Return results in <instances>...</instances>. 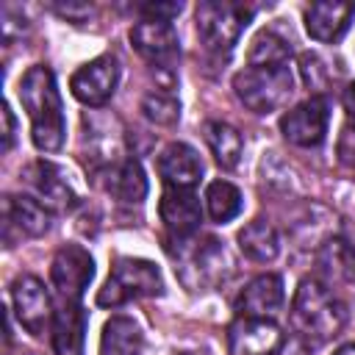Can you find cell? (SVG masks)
<instances>
[{"label":"cell","instance_id":"cell-1","mask_svg":"<svg viewBox=\"0 0 355 355\" xmlns=\"http://www.w3.org/2000/svg\"><path fill=\"white\" fill-rule=\"evenodd\" d=\"M19 103L31 116V139L36 150L55 153L67 139L64 103L55 86V75L44 64H33L19 78Z\"/></svg>","mask_w":355,"mask_h":355},{"label":"cell","instance_id":"cell-2","mask_svg":"<svg viewBox=\"0 0 355 355\" xmlns=\"http://www.w3.org/2000/svg\"><path fill=\"white\" fill-rule=\"evenodd\" d=\"M347 324V305L319 277H305L291 302V327L308 344H324Z\"/></svg>","mask_w":355,"mask_h":355},{"label":"cell","instance_id":"cell-3","mask_svg":"<svg viewBox=\"0 0 355 355\" xmlns=\"http://www.w3.org/2000/svg\"><path fill=\"white\" fill-rule=\"evenodd\" d=\"M175 247H169V255L175 258V272L180 283L189 291H208L225 283L230 275V255L225 250V241L214 236H189V239H172Z\"/></svg>","mask_w":355,"mask_h":355},{"label":"cell","instance_id":"cell-4","mask_svg":"<svg viewBox=\"0 0 355 355\" xmlns=\"http://www.w3.org/2000/svg\"><path fill=\"white\" fill-rule=\"evenodd\" d=\"M164 291V277L153 261L144 258H116L111 263L105 286L97 291V305L103 308H119L130 300L141 297H158Z\"/></svg>","mask_w":355,"mask_h":355},{"label":"cell","instance_id":"cell-5","mask_svg":"<svg viewBox=\"0 0 355 355\" xmlns=\"http://www.w3.org/2000/svg\"><path fill=\"white\" fill-rule=\"evenodd\" d=\"M236 97L252 114H272L294 94V75L288 67H244L233 75Z\"/></svg>","mask_w":355,"mask_h":355},{"label":"cell","instance_id":"cell-6","mask_svg":"<svg viewBox=\"0 0 355 355\" xmlns=\"http://www.w3.org/2000/svg\"><path fill=\"white\" fill-rule=\"evenodd\" d=\"M252 17V6L233 0H202L197 6V36L211 53H227Z\"/></svg>","mask_w":355,"mask_h":355},{"label":"cell","instance_id":"cell-7","mask_svg":"<svg viewBox=\"0 0 355 355\" xmlns=\"http://www.w3.org/2000/svg\"><path fill=\"white\" fill-rule=\"evenodd\" d=\"M327 125H330V103L322 94H313L305 103L288 108L280 119L283 139L297 147H319L324 141Z\"/></svg>","mask_w":355,"mask_h":355},{"label":"cell","instance_id":"cell-8","mask_svg":"<svg viewBox=\"0 0 355 355\" xmlns=\"http://www.w3.org/2000/svg\"><path fill=\"white\" fill-rule=\"evenodd\" d=\"M92 277H94V258L89 255L86 247H80V244L58 247V252L53 255V263H50V280H53L55 291L61 294V300L78 302L83 297V291L89 288Z\"/></svg>","mask_w":355,"mask_h":355},{"label":"cell","instance_id":"cell-9","mask_svg":"<svg viewBox=\"0 0 355 355\" xmlns=\"http://www.w3.org/2000/svg\"><path fill=\"white\" fill-rule=\"evenodd\" d=\"M130 42H133L136 53L153 64V69L175 72V64L180 58V42H178L172 22L141 19L130 28Z\"/></svg>","mask_w":355,"mask_h":355},{"label":"cell","instance_id":"cell-10","mask_svg":"<svg viewBox=\"0 0 355 355\" xmlns=\"http://www.w3.org/2000/svg\"><path fill=\"white\" fill-rule=\"evenodd\" d=\"M116 83H119V64L114 55H97L83 67H78L69 78V89L75 100H80L83 105L108 103Z\"/></svg>","mask_w":355,"mask_h":355},{"label":"cell","instance_id":"cell-11","mask_svg":"<svg viewBox=\"0 0 355 355\" xmlns=\"http://www.w3.org/2000/svg\"><path fill=\"white\" fill-rule=\"evenodd\" d=\"M283 347V330L272 319L236 316L227 327L230 355H277Z\"/></svg>","mask_w":355,"mask_h":355},{"label":"cell","instance_id":"cell-12","mask_svg":"<svg viewBox=\"0 0 355 355\" xmlns=\"http://www.w3.org/2000/svg\"><path fill=\"white\" fill-rule=\"evenodd\" d=\"M11 305L19 319V324L31 336H42L50 319V297L44 291V283L33 275H19L11 283Z\"/></svg>","mask_w":355,"mask_h":355},{"label":"cell","instance_id":"cell-13","mask_svg":"<svg viewBox=\"0 0 355 355\" xmlns=\"http://www.w3.org/2000/svg\"><path fill=\"white\" fill-rule=\"evenodd\" d=\"M25 178H28L31 189L36 191V200L50 214H64V211H72L78 205V194L72 191L61 166H55L50 161H36L28 166Z\"/></svg>","mask_w":355,"mask_h":355},{"label":"cell","instance_id":"cell-14","mask_svg":"<svg viewBox=\"0 0 355 355\" xmlns=\"http://www.w3.org/2000/svg\"><path fill=\"white\" fill-rule=\"evenodd\" d=\"M158 214H161V222L166 225V230L172 233V239L197 236L200 222H202V205H200L197 194L186 191V189H166L161 194Z\"/></svg>","mask_w":355,"mask_h":355},{"label":"cell","instance_id":"cell-15","mask_svg":"<svg viewBox=\"0 0 355 355\" xmlns=\"http://www.w3.org/2000/svg\"><path fill=\"white\" fill-rule=\"evenodd\" d=\"M158 175L166 189H186L191 191L202 178V161L197 150L186 141H172L158 155Z\"/></svg>","mask_w":355,"mask_h":355},{"label":"cell","instance_id":"cell-16","mask_svg":"<svg viewBox=\"0 0 355 355\" xmlns=\"http://www.w3.org/2000/svg\"><path fill=\"white\" fill-rule=\"evenodd\" d=\"M286 291H283V277L280 275H258L244 286V291L236 300L239 316H255V319H272L283 308Z\"/></svg>","mask_w":355,"mask_h":355},{"label":"cell","instance_id":"cell-17","mask_svg":"<svg viewBox=\"0 0 355 355\" xmlns=\"http://www.w3.org/2000/svg\"><path fill=\"white\" fill-rule=\"evenodd\" d=\"M355 17V3L319 0L305 8V31L316 42H338Z\"/></svg>","mask_w":355,"mask_h":355},{"label":"cell","instance_id":"cell-18","mask_svg":"<svg viewBox=\"0 0 355 355\" xmlns=\"http://www.w3.org/2000/svg\"><path fill=\"white\" fill-rule=\"evenodd\" d=\"M316 275L324 286H349L355 283V247L333 236L316 250Z\"/></svg>","mask_w":355,"mask_h":355},{"label":"cell","instance_id":"cell-19","mask_svg":"<svg viewBox=\"0 0 355 355\" xmlns=\"http://www.w3.org/2000/svg\"><path fill=\"white\" fill-rule=\"evenodd\" d=\"M86 311L80 302L64 300L53 311V349L55 355H83L86 344Z\"/></svg>","mask_w":355,"mask_h":355},{"label":"cell","instance_id":"cell-20","mask_svg":"<svg viewBox=\"0 0 355 355\" xmlns=\"http://www.w3.org/2000/svg\"><path fill=\"white\" fill-rule=\"evenodd\" d=\"M100 183L119 202H141L147 197V175L133 155L100 169Z\"/></svg>","mask_w":355,"mask_h":355},{"label":"cell","instance_id":"cell-21","mask_svg":"<svg viewBox=\"0 0 355 355\" xmlns=\"http://www.w3.org/2000/svg\"><path fill=\"white\" fill-rule=\"evenodd\" d=\"M3 214H6V230L17 227L19 236H28V239L44 236L50 230V219H53V214L36 197H28V194L6 197Z\"/></svg>","mask_w":355,"mask_h":355},{"label":"cell","instance_id":"cell-22","mask_svg":"<svg viewBox=\"0 0 355 355\" xmlns=\"http://www.w3.org/2000/svg\"><path fill=\"white\" fill-rule=\"evenodd\" d=\"M144 333L130 316H111L103 324L100 355H141Z\"/></svg>","mask_w":355,"mask_h":355},{"label":"cell","instance_id":"cell-23","mask_svg":"<svg viewBox=\"0 0 355 355\" xmlns=\"http://www.w3.org/2000/svg\"><path fill=\"white\" fill-rule=\"evenodd\" d=\"M239 250L255 263H272L280 255V236L266 219H252L239 230Z\"/></svg>","mask_w":355,"mask_h":355},{"label":"cell","instance_id":"cell-24","mask_svg":"<svg viewBox=\"0 0 355 355\" xmlns=\"http://www.w3.org/2000/svg\"><path fill=\"white\" fill-rule=\"evenodd\" d=\"M202 133H205V141H208V147H211V153L222 169H233L241 161L244 139L233 125L219 122V119H208L202 125Z\"/></svg>","mask_w":355,"mask_h":355},{"label":"cell","instance_id":"cell-25","mask_svg":"<svg viewBox=\"0 0 355 355\" xmlns=\"http://www.w3.org/2000/svg\"><path fill=\"white\" fill-rule=\"evenodd\" d=\"M205 208H208V216L214 222L225 225V222H230V219H236L241 214L244 197L230 180H214L205 189Z\"/></svg>","mask_w":355,"mask_h":355},{"label":"cell","instance_id":"cell-26","mask_svg":"<svg viewBox=\"0 0 355 355\" xmlns=\"http://www.w3.org/2000/svg\"><path fill=\"white\" fill-rule=\"evenodd\" d=\"M288 58H291V44L275 31H261L252 39L247 64L250 67H288Z\"/></svg>","mask_w":355,"mask_h":355},{"label":"cell","instance_id":"cell-27","mask_svg":"<svg viewBox=\"0 0 355 355\" xmlns=\"http://www.w3.org/2000/svg\"><path fill=\"white\" fill-rule=\"evenodd\" d=\"M141 111L144 116L153 122V125H161V128H172L178 119H180V100L175 97L172 89H153L144 94L141 100Z\"/></svg>","mask_w":355,"mask_h":355},{"label":"cell","instance_id":"cell-28","mask_svg":"<svg viewBox=\"0 0 355 355\" xmlns=\"http://www.w3.org/2000/svg\"><path fill=\"white\" fill-rule=\"evenodd\" d=\"M180 11H183V3H141L139 6L141 19H153V22H172Z\"/></svg>","mask_w":355,"mask_h":355},{"label":"cell","instance_id":"cell-29","mask_svg":"<svg viewBox=\"0 0 355 355\" xmlns=\"http://www.w3.org/2000/svg\"><path fill=\"white\" fill-rule=\"evenodd\" d=\"M300 69H302V80L311 86V89H319L322 83H324V78H327V69H324V61L316 55V53H305L302 58H300Z\"/></svg>","mask_w":355,"mask_h":355},{"label":"cell","instance_id":"cell-30","mask_svg":"<svg viewBox=\"0 0 355 355\" xmlns=\"http://www.w3.org/2000/svg\"><path fill=\"white\" fill-rule=\"evenodd\" d=\"M53 11H55L58 17H64V19L75 22V25L89 22V19H92V14H94V8H92L89 3H78V0H69V3H55V6H53Z\"/></svg>","mask_w":355,"mask_h":355},{"label":"cell","instance_id":"cell-31","mask_svg":"<svg viewBox=\"0 0 355 355\" xmlns=\"http://www.w3.org/2000/svg\"><path fill=\"white\" fill-rule=\"evenodd\" d=\"M336 153H338V161L349 169H355V125H344L341 128V136H338V144H336Z\"/></svg>","mask_w":355,"mask_h":355},{"label":"cell","instance_id":"cell-32","mask_svg":"<svg viewBox=\"0 0 355 355\" xmlns=\"http://www.w3.org/2000/svg\"><path fill=\"white\" fill-rule=\"evenodd\" d=\"M3 122H6V130H3V150L8 153L11 144H14V114H11L8 103L3 105Z\"/></svg>","mask_w":355,"mask_h":355},{"label":"cell","instance_id":"cell-33","mask_svg":"<svg viewBox=\"0 0 355 355\" xmlns=\"http://www.w3.org/2000/svg\"><path fill=\"white\" fill-rule=\"evenodd\" d=\"M341 105H344V111H347L349 116H355V83H349V86L344 89V94H341Z\"/></svg>","mask_w":355,"mask_h":355},{"label":"cell","instance_id":"cell-34","mask_svg":"<svg viewBox=\"0 0 355 355\" xmlns=\"http://www.w3.org/2000/svg\"><path fill=\"white\" fill-rule=\"evenodd\" d=\"M333 355H355V344H344V347H338Z\"/></svg>","mask_w":355,"mask_h":355},{"label":"cell","instance_id":"cell-35","mask_svg":"<svg viewBox=\"0 0 355 355\" xmlns=\"http://www.w3.org/2000/svg\"><path fill=\"white\" fill-rule=\"evenodd\" d=\"M183 355H211V352H183Z\"/></svg>","mask_w":355,"mask_h":355}]
</instances>
